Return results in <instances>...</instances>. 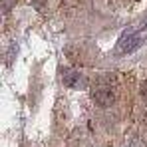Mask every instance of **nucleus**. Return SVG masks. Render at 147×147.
<instances>
[{
    "instance_id": "obj_2",
    "label": "nucleus",
    "mask_w": 147,
    "mask_h": 147,
    "mask_svg": "<svg viewBox=\"0 0 147 147\" xmlns=\"http://www.w3.org/2000/svg\"><path fill=\"white\" fill-rule=\"evenodd\" d=\"M94 99L99 105H111L113 103V94L109 90H96L94 92Z\"/></svg>"
},
{
    "instance_id": "obj_1",
    "label": "nucleus",
    "mask_w": 147,
    "mask_h": 147,
    "mask_svg": "<svg viewBox=\"0 0 147 147\" xmlns=\"http://www.w3.org/2000/svg\"><path fill=\"white\" fill-rule=\"evenodd\" d=\"M143 44V36L141 34H133V36H125L121 40V44H119V50H121L123 54H129V52H133V50H137L139 46Z\"/></svg>"
}]
</instances>
